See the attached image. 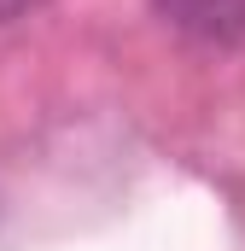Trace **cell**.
Instances as JSON below:
<instances>
[{
  "mask_svg": "<svg viewBox=\"0 0 245 251\" xmlns=\"http://www.w3.org/2000/svg\"><path fill=\"white\" fill-rule=\"evenodd\" d=\"M170 29L204 47H245V0H152Z\"/></svg>",
  "mask_w": 245,
  "mask_h": 251,
  "instance_id": "cell-1",
  "label": "cell"
}]
</instances>
